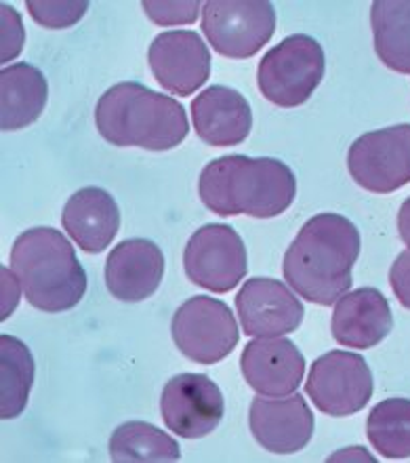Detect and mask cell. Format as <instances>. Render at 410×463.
<instances>
[{"mask_svg": "<svg viewBox=\"0 0 410 463\" xmlns=\"http://www.w3.org/2000/svg\"><path fill=\"white\" fill-rule=\"evenodd\" d=\"M360 232L348 217L313 215L284 255V279L299 298L335 306L351 288V269L360 255Z\"/></svg>", "mask_w": 410, "mask_h": 463, "instance_id": "obj_1", "label": "cell"}, {"mask_svg": "<svg viewBox=\"0 0 410 463\" xmlns=\"http://www.w3.org/2000/svg\"><path fill=\"white\" fill-rule=\"evenodd\" d=\"M198 194L204 207L219 217L270 220L291 207L297 196V179L291 166L278 158L229 154L204 166Z\"/></svg>", "mask_w": 410, "mask_h": 463, "instance_id": "obj_2", "label": "cell"}, {"mask_svg": "<svg viewBox=\"0 0 410 463\" xmlns=\"http://www.w3.org/2000/svg\"><path fill=\"white\" fill-rule=\"evenodd\" d=\"M101 137L116 147L166 152L188 137L190 122L175 98L139 82H120L101 95L95 108Z\"/></svg>", "mask_w": 410, "mask_h": 463, "instance_id": "obj_3", "label": "cell"}, {"mask_svg": "<svg viewBox=\"0 0 410 463\" xmlns=\"http://www.w3.org/2000/svg\"><path fill=\"white\" fill-rule=\"evenodd\" d=\"M15 272L25 301L42 312H66L87 291V272L61 232L41 226L23 232L11 247Z\"/></svg>", "mask_w": 410, "mask_h": 463, "instance_id": "obj_4", "label": "cell"}, {"mask_svg": "<svg viewBox=\"0 0 410 463\" xmlns=\"http://www.w3.org/2000/svg\"><path fill=\"white\" fill-rule=\"evenodd\" d=\"M326 57L316 38L293 34L267 51L257 70L264 98L280 108L305 104L324 79Z\"/></svg>", "mask_w": 410, "mask_h": 463, "instance_id": "obj_5", "label": "cell"}, {"mask_svg": "<svg viewBox=\"0 0 410 463\" xmlns=\"http://www.w3.org/2000/svg\"><path fill=\"white\" fill-rule=\"evenodd\" d=\"M202 32L219 55L248 60L274 36L275 9L270 0H209L202 5Z\"/></svg>", "mask_w": 410, "mask_h": 463, "instance_id": "obj_6", "label": "cell"}, {"mask_svg": "<svg viewBox=\"0 0 410 463\" xmlns=\"http://www.w3.org/2000/svg\"><path fill=\"white\" fill-rule=\"evenodd\" d=\"M171 335L185 358L198 364H215L232 354L240 331L234 312L223 301L196 295L177 307Z\"/></svg>", "mask_w": 410, "mask_h": 463, "instance_id": "obj_7", "label": "cell"}, {"mask_svg": "<svg viewBox=\"0 0 410 463\" xmlns=\"http://www.w3.org/2000/svg\"><path fill=\"white\" fill-rule=\"evenodd\" d=\"M305 390L324 415L349 417L373 396V371L360 354L332 350L313 360Z\"/></svg>", "mask_w": 410, "mask_h": 463, "instance_id": "obj_8", "label": "cell"}, {"mask_svg": "<svg viewBox=\"0 0 410 463\" xmlns=\"http://www.w3.org/2000/svg\"><path fill=\"white\" fill-rule=\"evenodd\" d=\"M348 169L360 188L389 194L410 184V125H394L358 137L349 147Z\"/></svg>", "mask_w": 410, "mask_h": 463, "instance_id": "obj_9", "label": "cell"}, {"mask_svg": "<svg viewBox=\"0 0 410 463\" xmlns=\"http://www.w3.org/2000/svg\"><path fill=\"white\" fill-rule=\"evenodd\" d=\"M185 276L213 293H228L247 276V249L232 226L209 223L191 234L183 253Z\"/></svg>", "mask_w": 410, "mask_h": 463, "instance_id": "obj_10", "label": "cell"}, {"mask_svg": "<svg viewBox=\"0 0 410 463\" xmlns=\"http://www.w3.org/2000/svg\"><path fill=\"white\" fill-rule=\"evenodd\" d=\"M160 413L172 434L198 440L219 426L226 413V401L219 385L210 377L200 373H182L164 385Z\"/></svg>", "mask_w": 410, "mask_h": 463, "instance_id": "obj_11", "label": "cell"}, {"mask_svg": "<svg viewBox=\"0 0 410 463\" xmlns=\"http://www.w3.org/2000/svg\"><path fill=\"white\" fill-rule=\"evenodd\" d=\"M147 61L160 87L177 98H188L198 91L210 76L209 47L191 30L158 34L147 51Z\"/></svg>", "mask_w": 410, "mask_h": 463, "instance_id": "obj_12", "label": "cell"}, {"mask_svg": "<svg viewBox=\"0 0 410 463\" xmlns=\"http://www.w3.org/2000/svg\"><path fill=\"white\" fill-rule=\"evenodd\" d=\"M242 333L248 337H280L299 329L305 317L301 299L284 282L270 276H255L236 295Z\"/></svg>", "mask_w": 410, "mask_h": 463, "instance_id": "obj_13", "label": "cell"}, {"mask_svg": "<svg viewBox=\"0 0 410 463\" xmlns=\"http://www.w3.org/2000/svg\"><path fill=\"white\" fill-rule=\"evenodd\" d=\"M248 426L255 440L275 455L299 453L313 436V413L301 394L288 398H255L248 409Z\"/></svg>", "mask_w": 410, "mask_h": 463, "instance_id": "obj_14", "label": "cell"}, {"mask_svg": "<svg viewBox=\"0 0 410 463\" xmlns=\"http://www.w3.org/2000/svg\"><path fill=\"white\" fill-rule=\"evenodd\" d=\"M242 375L261 396H291L305 375V358L286 337H257L240 358Z\"/></svg>", "mask_w": 410, "mask_h": 463, "instance_id": "obj_15", "label": "cell"}, {"mask_svg": "<svg viewBox=\"0 0 410 463\" xmlns=\"http://www.w3.org/2000/svg\"><path fill=\"white\" fill-rule=\"evenodd\" d=\"M164 276V255L147 238L123 241L106 261V287L125 304H139L158 291Z\"/></svg>", "mask_w": 410, "mask_h": 463, "instance_id": "obj_16", "label": "cell"}, {"mask_svg": "<svg viewBox=\"0 0 410 463\" xmlns=\"http://www.w3.org/2000/svg\"><path fill=\"white\" fill-rule=\"evenodd\" d=\"M392 329L394 317L386 295L373 287L345 293L335 304L331 331L343 347L368 350L381 344Z\"/></svg>", "mask_w": 410, "mask_h": 463, "instance_id": "obj_17", "label": "cell"}, {"mask_svg": "<svg viewBox=\"0 0 410 463\" xmlns=\"http://www.w3.org/2000/svg\"><path fill=\"white\" fill-rule=\"evenodd\" d=\"M191 120L204 144L213 147L238 146L248 137L253 112L236 89L215 85L191 101Z\"/></svg>", "mask_w": 410, "mask_h": 463, "instance_id": "obj_18", "label": "cell"}, {"mask_svg": "<svg viewBox=\"0 0 410 463\" xmlns=\"http://www.w3.org/2000/svg\"><path fill=\"white\" fill-rule=\"evenodd\" d=\"M61 226L82 250L99 255L118 234L120 209L107 190L82 188L63 207Z\"/></svg>", "mask_w": 410, "mask_h": 463, "instance_id": "obj_19", "label": "cell"}, {"mask_svg": "<svg viewBox=\"0 0 410 463\" xmlns=\"http://www.w3.org/2000/svg\"><path fill=\"white\" fill-rule=\"evenodd\" d=\"M49 85L41 70L30 63H13L0 72V128L19 131L41 118L47 106Z\"/></svg>", "mask_w": 410, "mask_h": 463, "instance_id": "obj_20", "label": "cell"}, {"mask_svg": "<svg viewBox=\"0 0 410 463\" xmlns=\"http://www.w3.org/2000/svg\"><path fill=\"white\" fill-rule=\"evenodd\" d=\"M370 25L379 60L394 72L410 74V0H377Z\"/></svg>", "mask_w": 410, "mask_h": 463, "instance_id": "obj_21", "label": "cell"}, {"mask_svg": "<svg viewBox=\"0 0 410 463\" xmlns=\"http://www.w3.org/2000/svg\"><path fill=\"white\" fill-rule=\"evenodd\" d=\"M36 366L30 347L22 339L0 337V417L15 420L23 413L34 383Z\"/></svg>", "mask_w": 410, "mask_h": 463, "instance_id": "obj_22", "label": "cell"}, {"mask_svg": "<svg viewBox=\"0 0 410 463\" xmlns=\"http://www.w3.org/2000/svg\"><path fill=\"white\" fill-rule=\"evenodd\" d=\"M110 458L116 463L179 461L182 451L177 440L160 428L145 421H129L114 430Z\"/></svg>", "mask_w": 410, "mask_h": 463, "instance_id": "obj_23", "label": "cell"}, {"mask_svg": "<svg viewBox=\"0 0 410 463\" xmlns=\"http://www.w3.org/2000/svg\"><path fill=\"white\" fill-rule=\"evenodd\" d=\"M367 436L386 459L410 458V401L387 398L370 411Z\"/></svg>", "mask_w": 410, "mask_h": 463, "instance_id": "obj_24", "label": "cell"}, {"mask_svg": "<svg viewBox=\"0 0 410 463\" xmlns=\"http://www.w3.org/2000/svg\"><path fill=\"white\" fill-rule=\"evenodd\" d=\"M87 9L89 3H61V0L60 3H44V0L36 3V0H30L28 3L32 19L51 30L70 28V25L80 22Z\"/></svg>", "mask_w": 410, "mask_h": 463, "instance_id": "obj_25", "label": "cell"}, {"mask_svg": "<svg viewBox=\"0 0 410 463\" xmlns=\"http://www.w3.org/2000/svg\"><path fill=\"white\" fill-rule=\"evenodd\" d=\"M202 3H152L145 0L144 11L154 24L175 25V24H194L200 13Z\"/></svg>", "mask_w": 410, "mask_h": 463, "instance_id": "obj_26", "label": "cell"}, {"mask_svg": "<svg viewBox=\"0 0 410 463\" xmlns=\"http://www.w3.org/2000/svg\"><path fill=\"white\" fill-rule=\"evenodd\" d=\"M0 13H3V55H0V60L6 63L19 55L25 41V32L22 17H19V13L13 6L3 3L0 5Z\"/></svg>", "mask_w": 410, "mask_h": 463, "instance_id": "obj_27", "label": "cell"}, {"mask_svg": "<svg viewBox=\"0 0 410 463\" xmlns=\"http://www.w3.org/2000/svg\"><path fill=\"white\" fill-rule=\"evenodd\" d=\"M389 285L400 304L410 310V249L396 257L394 266L389 269Z\"/></svg>", "mask_w": 410, "mask_h": 463, "instance_id": "obj_28", "label": "cell"}, {"mask_svg": "<svg viewBox=\"0 0 410 463\" xmlns=\"http://www.w3.org/2000/svg\"><path fill=\"white\" fill-rule=\"evenodd\" d=\"M398 232H400L402 242H405L406 247L410 249V198H406V201L402 203V207H400Z\"/></svg>", "mask_w": 410, "mask_h": 463, "instance_id": "obj_29", "label": "cell"}]
</instances>
